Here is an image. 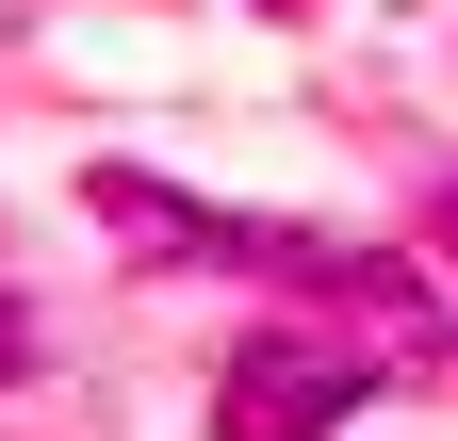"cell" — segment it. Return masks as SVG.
Listing matches in <instances>:
<instances>
[{
  "label": "cell",
  "instance_id": "6da1fadb",
  "mask_svg": "<svg viewBox=\"0 0 458 441\" xmlns=\"http://www.w3.org/2000/svg\"><path fill=\"white\" fill-rule=\"evenodd\" d=\"M377 393V344H327V327H246L213 376V441H327Z\"/></svg>",
  "mask_w": 458,
  "mask_h": 441
},
{
  "label": "cell",
  "instance_id": "7a4b0ae2",
  "mask_svg": "<svg viewBox=\"0 0 458 441\" xmlns=\"http://www.w3.org/2000/svg\"><path fill=\"white\" fill-rule=\"evenodd\" d=\"M0 376H33V311H0Z\"/></svg>",
  "mask_w": 458,
  "mask_h": 441
},
{
  "label": "cell",
  "instance_id": "3957f363",
  "mask_svg": "<svg viewBox=\"0 0 458 441\" xmlns=\"http://www.w3.org/2000/svg\"><path fill=\"white\" fill-rule=\"evenodd\" d=\"M442 262H458V212H442Z\"/></svg>",
  "mask_w": 458,
  "mask_h": 441
}]
</instances>
